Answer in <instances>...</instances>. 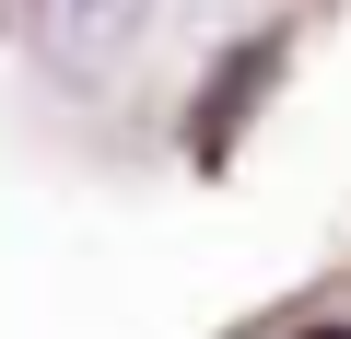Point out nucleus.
Listing matches in <instances>:
<instances>
[{
  "label": "nucleus",
  "mask_w": 351,
  "mask_h": 339,
  "mask_svg": "<svg viewBox=\"0 0 351 339\" xmlns=\"http://www.w3.org/2000/svg\"><path fill=\"white\" fill-rule=\"evenodd\" d=\"M316 339H351V327H316Z\"/></svg>",
  "instance_id": "f03ea898"
},
{
  "label": "nucleus",
  "mask_w": 351,
  "mask_h": 339,
  "mask_svg": "<svg viewBox=\"0 0 351 339\" xmlns=\"http://www.w3.org/2000/svg\"><path fill=\"white\" fill-rule=\"evenodd\" d=\"M141 12H152V0H47V59H71V71H106V59L141 36Z\"/></svg>",
  "instance_id": "f257e3e1"
}]
</instances>
